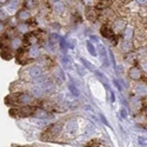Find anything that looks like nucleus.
<instances>
[{"label": "nucleus", "instance_id": "4", "mask_svg": "<svg viewBox=\"0 0 147 147\" xmlns=\"http://www.w3.org/2000/svg\"><path fill=\"white\" fill-rule=\"evenodd\" d=\"M126 26H127L126 20L119 18V19L114 20V22H113V28H112V30H113L114 33H121V32H124V30L126 28Z\"/></svg>", "mask_w": 147, "mask_h": 147}, {"label": "nucleus", "instance_id": "15", "mask_svg": "<svg viewBox=\"0 0 147 147\" xmlns=\"http://www.w3.org/2000/svg\"><path fill=\"white\" fill-rule=\"evenodd\" d=\"M132 42L131 41H127V40H124L121 44H120V47H121V50L124 51V52H126V53H128V52H131L132 51Z\"/></svg>", "mask_w": 147, "mask_h": 147}, {"label": "nucleus", "instance_id": "28", "mask_svg": "<svg viewBox=\"0 0 147 147\" xmlns=\"http://www.w3.org/2000/svg\"><path fill=\"white\" fill-rule=\"evenodd\" d=\"M138 5H141V6H146V0H134Z\"/></svg>", "mask_w": 147, "mask_h": 147}, {"label": "nucleus", "instance_id": "22", "mask_svg": "<svg viewBox=\"0 0 147 147\" xmlns=\"http://www.w3.org/2000/svg\"><path fill=\"white\" fill-rule=\"evenodd\" d=\"M9 17V14L4 9V11H0V21H4V20H7Z\"/></svg>", "mask_w": 147, "mask_h": 147}, {"label": "nucleus", "instance_id": "23", "mask_svg": "<svg viewBox=\"0 0 147 147\" xmlns=\"http://www.w3.org/2000/svg\"><path fill=\"white\" fill-rule=\"evenodd\" d=\"M68 88H69V91L72 92V94H74V95H79V91L77 90V87H76L73 84H69V85H68Z\"/></svg>", "mask_w": 147, "mask_h": 147}, {"label": "nucleus", "instance_id": "25", "mask_svg": "<svg viewBox=\"0 0 147 147\" xmlns=\"http://www.w3.org/2000/svg\"><path fill=\"white\" fill-rule=\"evenodd\" d=\"M1 57H3V59H6V60H9V59L12 58V53L5 50V51H3V52H1Z\"/></svg>", "mask_w": 147, "mask_h": 147}, {"label": "nucleus", "instance_id": "36", "mask_svg": "<svg viewBox=\"0 0 147 147\" xmlns=\"http://www.w3.org/2000/svg\"><path fill=\"white\" fill-rule=\"evenodd\" d=\"M0 11H1V7H0Z\"/></svg>", "mask_w": 147, "mask_h": 147}, {"label": "nucleus", "instance_id": "13", "mask_svg": "<svg viewBox=\"0 0 147 147\" xmlns=\"http://www.w3.org/2000/svg\"><path fill=\"white\" fill-rule=\"evenodd\" d=\"M38 6V0H25L24 1V7L26 9H34Z\"/></svg>", "mask_w": 147, "mask_h": 147}, {"label": "nucleus", "instance_id": "24", "mask_svg": "<svg viewBox=\"0 0 147 147\" xmlns=\"http://www.w3.org/2000/svg\"><path fill=\"white\" fill-rule=\"evenodd\" d=\"M58 40H59V35H58V34H55V33L51 34V36H50V42H51L52 45L55 44Z\"/></svg>", "mask_w": 147, "mask_h": 147}, {"label": "nucleus", "instance_id": "34", "mask_svg": "<svg viewBox=\"0 0 147 147\" xmlns=\"http://www.w3.org/2000/svg\"><path fill=\"white\" fill-rule=\"evenodd\" d=\"M121 113H122V117H124V118L127 117V113H126V111H125V108H122V109H121Z\"/></svg>", "mask_w": 147, "mask_h": 147}, {"label": "nucleus", "instance_id": "11", "mask_svg": "<svg viewBox=\"0 0 147 147\" xmlns=\"http://www.w3.org/2000/svg\"><path fill=\"white\" fill-rule=\"evenodd\" d=\"M132 38H134V28L131 26H126V28L124 30V40L131 41Z\"/></svg>", "mask_w": 147, "mask_h": 147}, {"label": "nucleus", "instance_id": "12", "mask_svg": "<svg viewBox=\"0 0 147 147\" xmlns=\"http://www.w3.org/2000/svg\"><path fill=\"white\" fill-rule=\"evenodd\" d=\"M53 9L57 12V13H63V12L65 11V4L61 1V0H58V1H54L53 4Z\"/></svg>", "mask_w": 147, "mask_h": 147}, {"label": "nucleus", "instance_id": "20", "mask_svg": "<svg viewBox=\"0 0 147 147\" xmlns=\"http://www.w3.org/2000/svg\"><path fill=\"white\" fill-rule=\"evenodd\" d=\"M87 50H88V52H90L93 57H95V55H96L95 47H94V46H93V44H92V42H90V41H87Z\"/></svg>", "mask_w": 147, "mask_h": 147}, {"label": "nucleus", "instance_id": "14", "mask_svg": "<svg viewBox=\"0 0 147 147\" xmlns=\"http://www.w3.org/2000/svg\"><path fill=\"white\" fill-rule=\"evenodd\" d=\"M22 45V39L18 38V36H14V38H12L11 40V47L14 48V50H18V48H20Z\"/></svg>", "mask_w": 147, "mask_h": 147}, {"label": "nucleus", "instance_id": "30", "mask_svg": "<svg viewBox=\"0 0 147 147\" xmlns=\"http://www.w3.org/2000/svg\"><path fill=\"white\" fill-rule=\"evenodd\" d=\"M139 144L142 145V146H145V145H146V139L142 138V137H139Z\"/></svg>", "mask_w": 147, "mask_h": 147}, {"label": "nucleus", "instance_id": "8", "mask_svg": "<svg viewBox=\"0 0 147 147\" xmlns=\"http://www.w3.org/2000/svg\"><path fill=\"white\" fill-rule=\"evenodd\" d=\"M27 57L30 59H38L40 57V48L38 46H35V45H32L30 46V48L27 50Z\"/></svg>", "mask_w": 147, "mask_h": 147}, {"label": "nucleus", "instance_id": "31", "mask_svg": "<svg viewBox=\"0 0 147 147\" xmlns=\"http://www.w3.org/2000/svg\"><path fill=\"white\" fill-rule=\"evenodd\" d=\"M4 31H5V25L3 21H0V33H3Z\"/></svg>", "mask_w": 147, "mask_h": 147}, {"label": "nucleus", "instance_id": "3", "mask_svg": "<svg viewBox=\"0 0 147 147\" xmlns=\"http://www.w3.org/2000/svg\"><path fill=\"white\" fill-rule=\"evenodd\" d=\"M34 109H35V107H33V106H21V107L12 108L9 111V114L16 118H26V117L33 114Z\"/></svg>", "mask_w": 147, "mask_h": 147}, {"label": "nucleus", "instance_id": "26", "mask_svg": "<svg viewBox=\"0 0 147 147\" xmlns=\"http://www.w3.org/2000/svg\"><path fill=\"white\" fill-rule=\"evenodd\" d=\"M61 63H63L64 66H66V67H69L71 66V60H69L68 57H63V59H61Z\"/></svg>", "mask_w": 147, "mask_h": 147}, {"label": "nucleus", "instance_id": "18", "mask_svg": "<svg viewBox=\"0 0 147 147\" xmlns=\"http://www.w3.org/2000/svg\"><path fill=\"white\" fill-rule=\"evenodd\" d=\"M99 52H100V55H101V59L104 61V64L108 66V59H107V53H106V50L102 45L99 46Z\"/></svg>", "mask_w": 147, "mask_h": 147}, {"label": "nucleus", "instance_id": "9", "mask_svg": "<svg viewBox=\"0 0 147 147\" xmlns=\"http://www.w3.org/2000/svg\"><path fill=\"white\" fill-rule=\"evenodd\" d=\"M24 41H25V42H27V44H30L31 46L32 45H35L36 42H38L39 41V38H38V36H36L34 33H26L25 34V38H24Z\"/></svg>", "mask_w": 147, "mask_h": 147}, {"label": "nucleus", "instance_id": "17", "mask_svg": "<svg viewBox=\"0 0 147 147\" xmlns=\"http://www.w3.org/2000/svg\"><path fill=\"white\" fill-rule=\"evenodd\" d=\"M17 27H18V31L20 32V33H22V34H26V33H28L30 32V25L28 24H19V25H17Z\"/></svg>", "mask_w": 147, "mask_h": 147}, {"label": "nucleus", "instance_id": "35", "mask_svg": "<svg viewBox=\"0 0 147 147\" xmlns=\"http://www.w3.org/2000/svg\"><path fill=\"white\" fill-rule=\"evenodd\" d=\"M8 0H0V4H7Z\"/></svg>", "mask_w": 147, "mask_h": 147}, {"label": "nucleus", "instance_id": "29", "mask_svg": "<svg viewBox=\"0 0 147 147\" xmlns=\"http://www.w3.org/2000/svg\"><path fill=\"white\" fill-rule=\"evenodd\" d=\"M9 20V24H11V26H17V20L14 18H12V19H8Z\"/></svg>", "mask_w": 147, "mask_h": 147}, {"label": "nucleus", "instance_id": "16", "mask_svg": "<svg viewBox=\"0 0 147 147\" xmlns=\"http://www.w3.org/2000/svg\"><path fill=\"white\" fill-rule=\"evenodd\" d=\"M18 7H19V6H17V5H13V4H9V3H7V6H6L5 11H6L7 13L11 16V14H14V13H17Z\"/></svg>", "mask_w": 147, "mask_h": 147}, {"label": "nucleus", "instance_id": "33", "mask_svg": "<svg viewBox=\"0 0 147 147\" xmlns=\"http://www.w3.org/2000/svg\"><path fill=\"white\" fill-rule=\"evenodd\" d=\"M101 119H102V121H104V124H105V125L109 126V124H108V121H107V120L105 119V117H104V115H101Z\"/></svg>", "mask_w": 147, "mask_h": 147}, {"label": "nucleus", "instance_id": "21", "mask_svg": "<svg viewBox=\"0 0 147 147\" xmlns=\"http://www.w3.org/2000/svg\"><path fill=\"white\" fill-rule=\"evenodd\" d=\"M136 92L139 93V94H146V86L145 85H139V86L136 88Z\"/></svg>", "mask_w": 147, "mask_h": 147}, {"label": "nucleus", "instance_id": "19", "mask_svg": "<svg viewBox=\"0 0 147 147\" xmlns=\"http://www.w3.org/2000/svg\"><path fill=\"white\" fill-rule=\"evenodd\" d=\"M33 115L35 117V118H47V112L46 111H44V109H34V112H33Z\"/></svg>", "mask_w": 147, "mask_h": 147}, {"label": "nucleus", "instance_id": "1", "mask_svg": "<svg viewBox=\"0 0 147 147\" xmlns=\"http://www.w3.org/2000/svg\"><path fill=\"white\" fill-rule=\"evenodd\" d=\"M8 99H12V102L9 105H20V106H33L35 105L36 100L34 99V96L31 95L27 92H20V93H14L9 94Z\"/></svg>", "mask_w": 147, "mask_h": 147}, {"label": "nucleus", "instance_id": "27", "mask_svg": "<svg viewBox=\"0 0 147 147\" xmlns=\"http://www.w3.org/2000/svg\"><path fill=\"white\" fill-rule=\"evenodd\" d=\"M84 4L86 6H92L95 4V0H84Z\"/></svg>", "mask_w": 147, "mask_h": 147}, {"label": "nucleus", "instance_id": "32", "mask_svg": "<svg viewBox=\"0 0 147 147\" xmlns=\"http://www.w3.org/2000/svg\"><path fill=\"white\" fill-rule=\"evenodd\" d=\"M82 63H84L85 65H86V67H88V68H92V65H91L90 63H87V61L85 60V59H82Z\"/></svg>", "mask_w": 147, "mask_h": 147}, {"label": "nucleus", "instance_id": "6", "mask_svg": "<svg viewBox=\"0 0 147 147\" xmlns=\"http://www.w3.org/2000/svg\"><path fill=\"white\" fill-rule=\"evenodd\" d=\"M100 33H101V35L104 36V38L109 39V40H113V39L115 38V33L113 32V30H112L111 27L107 26V25H104V26L101 27Z\"/></svg>", "mask_w": 147, "mask_h": 147}, {"label": "nucleus", "instance_id": "5", "mask_svg": "<svg viewBox=\"0 0 147 147\" xmlns=\"http://www.w3.org/2000/svg\"><path fill=\"white\" fill-rule=\"evenodd\" d=\"M65 128H66V132H68V133H71V134L76 133L77 129H78V120H77V118H71V119L66 122Z\"/></svg>", "mask_w": 147, "mask_h": 147}, {"label": "nucleus", "instance_id": "10", "mask_svg": "<svg viewBox=\"0 0 147 147\" xmlns=\"http://www.w3.org/2000/svg\"><path fill=\"white\" fill-rule=\"evenodd\" d=\"M28 19H31V12L26 8H22L18 12V20L20 21H27Z\"/></svg>", "mask_w": 147, "mask_h": 147}, {"label": "nucleus", "instance_id": "7", "mask_svg": "<svg viewBox=\"0 0 147 147\" xmlns=\"http://www.w3.org/2000/svg\"><path fill=\"white\" fill-rule=\"evenodd\" d=\"M128 77L133 80H140L142 78V73H141V69L137 66H133L128 69Z\"/></svg>", "mask_w": 147, "mask_h": 147}, {"label": "nucleus", "instance_id": "2", "mask_svg": "<svg viewBox=\"0 0 147 147\" xmlns=\"http://www.w3.org/2000/svg\"><path fill=\"white\" fill-rule=\"evenodd\" d=\"M21 77L25 80H39L42 77V68L40 66H30L20 72Z\"/></svg>", "mask_w": 147, "mask_h": 147}]
</instances>
